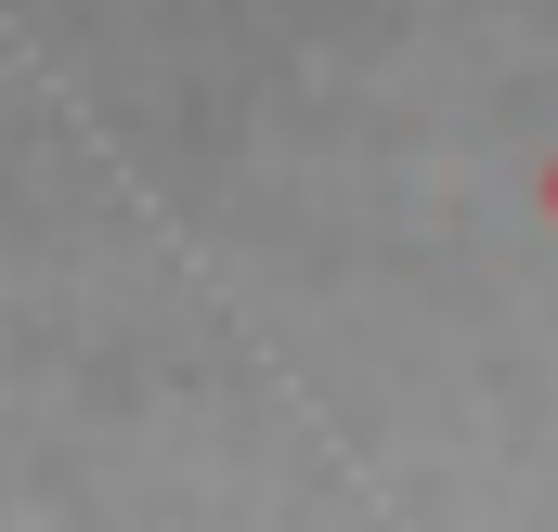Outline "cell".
<instances>
[{"mask_svg": "<svg viewBox=\"0 0 558 532\" xmlns=\"http://www.w3.org/2000/svg\"><path fill=\"white\" fill-rule=\"evenodd\" d=\"M546 208H558V182H546Z\"/></svg>", "mask_w": 558, "mask_h": 532, "instance_id": "cell-1", "label": "cell"}]
</instances>
